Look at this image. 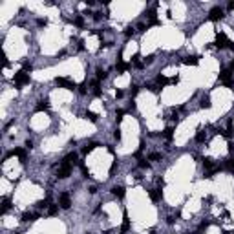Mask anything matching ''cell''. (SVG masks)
Segmentation results:
<instances>
[{
  "label": "cell",
  "instance_id": "obj_1",
  "mask_svg": "<svg viewBox=\"0 0 234 234\" xmlns=\"http://www.w3.org/2000/svg\"><path fill=\"white\" fill-rule=\"evenodd\" d=\"M26 84H29V75L20 70L18 73H15V86H17V88H22V86H26Z\"/></svg>",
  "mask_w": 234,
  "mask_h": 234
},
{
  "label": "cell",
  "instance_id": "obj_2",
  "mask_svg": "<svg viewBox=\"0 0 234 234\" xmlns=\"http://www.w3.org/2000/svg\"><path fill=\"white\" fill-rule=\"evenodd\" d=\"M55 84L60 86V88H66V90H75V88H77V84H75L73 81L64 79V77H57V79H55Z\"/></svg>",
  "mask_w": 234,
  "mask_h": 234
},
{
  "label": "cell",
  "instance_id": "obj_3",
  "mask_svg": "<svg viewBox=\"0 0 234 234\" xmlns=\"http://www.w3.org/2000/svg\"><path fill=\"white\" fill-rule=\"evenodd\" d=\"M59 205H60V209H70L71 207V198L68 192H62V194L59 196Z\"/></svg>",
  "mask_w": 234,
  "mask_h": 234
},
{
  "label": "cell",
  "instance_id": "obj_4",
  "mask_svg": "<svg viewBox=\"0 0 234 234\" xmlns=\"http://www.w3.org/2000/svg\"><path fill=\"white\" fill-rule=\"evenodd\" d=\"M209 18L212 20V22H216V20H221V18H223V9L219 8V6L212 8V9H210V13H209Z\"/></svg>",
  "mask_w": 234,
  "mask_h": 234
},
{
  "label": "cell",
  "instance_id": "obj_5",
  "mask_svg": "<svg viewBox=\"0 0 234 234\" xmlns=\"http://www.w3.org/2000/svg\"><path fill=\"white\" fill-rule=\"evenodd\" d=\"M219 81H221L227 88H230L232 86V73L229 70H223L221 73H219Z\"/></svg>",
  "mask_w": 234,
  "mask_h": 234
},
{
  "label": "cell",
  "instance_id": "obj_6",
  "mask_svg": "<svg viewBox=\"0 0 234 234\" xmlns=\"http://www.w3.org/2000/svg\"><path fill=\"white\" fill-rule=\"evenodd\" d=\"M70 174H71V167H70V165H64V163L60 165L59 170H57V176L60 177V179H66Z\"/></svg>",
  "mask_w": 234,
  "mask_h": 234
},
{
  "label": "cell",
  "instance_id": "obj_7",
  "mask_svg": "<svg viewBox=\"0 0 234 234\" xmlns=\"http://www.w3.org/2000/svg\"><path fill=\"white\" fill-rule=\"evenodd\" d=\"M218 48H229V39H227L225 37V33H218V35H216V42H214Z\"/></svg>",
  "mask_w": 234,
  "mask_h": 234
},
{
  "label": "cell",
  "instance_id": "obj_8",
  "mask_svg": "<svg viewBox=\"0 0 234 234\" xmlns=\"http://www.w3.org/2000/svg\"><path fill=\"white\" fill-rule=\"evenodd\" d=\"M64 165H70V167H73V165H77V154L75 152H70L66 157H64V161H62Z\"/></svg>",
  "mask_w": 234,
  "mask_h": 234
},
{
  "label": "cell",
  "instance_id": "obj_9",
  "mask_svg": "<svg viewBox=\"0 0 234 234\" xmlns=\"http://www.w3.org/2000/svg\"><path fill=\"white\" fill-rule=\"evenodd\" d=\"M183 64L198 66V64H199V57H196V55H188V57H185V59H183Z\"/></svg>",
  "mask_w": 234,
  "mask_h": 234
},
{
  "label": "cell",
  "instance_id": "obj_10",
  "mask_svg": "<svg viewBox=\"0 0 234 234\" xmlns=\"http://www.w3.org/2000/svg\"><path fill=\"white\" fill-rule=\"evenodd\" d=\"M161 198H163V192L159 188L150 190V199H152V201H161Z\"/></svg>",
  "mask_w": 234,
  "mask_h": 234
},
{
  "label": "cell",
  "instance_id": "obj_11",
  "mask_svg": "<svg viewBox=\"0 0 234 234\" xmlns=\"http://www.w3.org/2000/svg\"><path fill=\"white\" fill-rule=\"evenodd\" d=\"M128 229H130V218H128V214L125 212V216H123V227H121V232L125 234V232H128Z\"/></svg>",
  "mask_w": 234,
  "mask_h": 234
},
{
  "label": "cell",
  "instance_id": "obj_12",
  "mask_svg": "<svg viewBox=\"0 0 234 234\" xmlns=\"http://www.w3.org/2000/svg\"><path fill=\"white\" fill-rule=\"evenodd\" d=\"M130 68V64H126V62H123V60H117V66H115V70L119 71V73H125L126 70Z\"/></svg>",
  "mask_w": 234,
  "mask_h": 234
},
{
  "label": "cell",
  "instance_id": "obj_13",
  "mask_svg": "<svg viewBox=\"0 0 234 234\" xmlns=\"http://www.w3.org/2000/svg\"><path fill=\"white\" fill-rule=\"evenodd\" d=\"M97 146H99V143H88L86 146H82V154H90L92 150H95Z\"/></svg>",
  "mask_w": 234,
  "mask_h": 234
},
{
  "label": "cell",
  "instance_id": "obj_14",
  "mask_svg": "<svg viewBox=\"0 0 234 234\" xmlns=\"http://www.w3.org/2000/svg\"><path fill=\"white\" fill-rule=\"evenodd\" d=\"M112 194H113V196H117L119 199H121V198H125V187H113V188H112Z\"/></svg>",
  "mask_w": 234,
  "mask_h": 234
},
{
  "label": "cell",
  "instance_id": "obj_15",
  "mask_svg": "<svg viewBox=\"0 0 234 234\" xmlns=\"http://www.w3.org/2000/svg\"><path fill=\"white\" fill-rule=\"evenodd\" d=\"M35 219H37L35 212H24L22 214V221H35Z\"/></svg>",
  "mask_w": 234,
  "mask_h": 234
},
{
  "label": "cell",
  "instance_id": "obj_16",
  "mask_svg": "<svg viewBox=\"0 0 234 234\" xmlns=\"http://www.w3.org/2000/svg\"><path fill=\"white\" fill-rule=\"evenodd\" d=\"M156 82H157V86H159V88H163V86L168 84V79L165 77V75H157V77H156Z\"/></svg>",
  "mask_w": 234,
  "mask_h": 234
},
{
  "label": "cell",
  "instance_id": "obj_17",
  "mask_svg": "<svg viewBox=\"0 0 234 234\" xmlns=\"http://www.w3.org/2000/svg\"><path fill=\"white\" fill-rule=\"evenodd\" d=\"M48 108H50V104H48V99H46V101H40L39 104L35 106V110H37V112H46Z\"/></svg>",
  "mask_w": 234,
  "mask_h": 234
},
{
  "label": "cell",
  "instance_id": "obj_18",
  "mask_svg": "<svg viewBox=\"0 0 234 234\" xmlns=\"http://www.w3.org/2000/svg\"><path fill=\"white\" fill-rule=\"evenodd\" d=\"M92 92H93V95H101V84H99V81H93L92 82Z\"/></svg>",
  "mask_w": 234,
  "mask_h": 234
},
{
  "label": "cell",
  "instance_id": "obj_19",
  "mask_svg": "<svg viewBox=\"0 0 234 234\" xmlns=\"http://www.w3.org/2000/svg\"><path fill=\"white\" fill-rule=\"evenodd\" d=\"M172 135H174V130H172L170 126L163 130V137H165V139H167V141H172Z\"/></svg>",
  "mask_w": 234,
  "mask_h": 234
},
{
  "label": "cell",
  "instance_id": "obj_20",
  "mask_svg": "<svg viewBox=\"0 0 234 234\" xmlns=\"http://www.w3.org/2000/svg\"><path fill=\"white\" fill-rule=\"evenodd\" d=\"M203 167H205V168H210V170L216 168V167H214V161H212L210 157H205V159H203Z\"/></svg>",
  "mask_w": 234,
  "mask_h": 234
},
{
  "label": "cell",
  "instance_id": "obj_21",
  "mask_svg": "<svg viewBox=\"0 0 234 234\" xmlns=\"http://www.w3.org/2000/svg\"><path fill=\"white\" fill-rule=\"evenodd\" d=\"M9 207H11V201L8 198H4V201H2V214H6V212L9 210Z\"/></svg>",
  "mask_w": 234,
  "mask_h": 234
},
{
  "label": "cell",
  "instance_id": "obj_22",
  "mask_svg": "<svg viewBox=\"0 0 234 234\" xmlns=\"http://www.w3.org/2000/svg\"><path fill=\"white\" fill-rule=\"evenodd\" d=\"M225 168L230 170V172H234V157H229V159L225 161Z\"/></svg>",
  "mask_w": 234,
  "mask_h": 234
},
{
  "label": "cell",
  "instance_id": "obj_23",
  "mask_svg": "<svg viewBox=\"0 0 234 234\" xmlns=\"http://www.w3.org/2000/svg\"><path fill=\"white\" fill-rule=\"evenodd\" d=\"M59 212V205H50V207H48V214L50 216H55Z\"/></svg>",
  "mask_w": 234,
  "mask_h": 234
},
{
  "label": "cell",
  "instance_id": "obj_24",
  "mask_svg": "<svg viewBox=\"0 0 234 234\" xmlns=\"http://www.w3.org/2000/svg\"><path fill=\"white\" fill-rule=\"evenodd\" d=\"M196 141H198V143H203V141H205V132H203V130H198V134H196Z\"/></svg>",
  "mask_w": 234,
  "mask_h": 234
},
{
  "label": "cell",
  "instance_id": "obj_25",
  "mask_svg": "<svg viewBox=\"0 0 234 234\" xmlns=\"http://www.w3.org/2000/svg\"><path fill=\"white\" fill-rule=\"evenodd\" d=\"M159 159H161V154L159 152H154V154L148 156V161H159Z\"/></svg>",
  "mask_w": 234,
  "mask_h": 234
},
{
  "label": "cell",
  "instance_id": "obj_26",
  "mask_svg": "<svg viewBox=\"0 0 234 234\" xmlns=\"http://www.w3.org/2000/svg\"><path fill=\"white\" fill-rule=\"evenodd\" d=\"M81 170H82V176L84 177H90V170H88V167L84 163H81Z\"/></svg>",
  "mask_w": 234,
  "mask_h": 234
},
{
  "label": "cell",
  "instance_id": "obj_27",
  "mask_svg": "<svg viewBox=\"0 0 234 234\" xmlns=\"http://www.w3.org/2000/svg\"><path fill=\"white\" fill-rule=\"evenodd\" d=\"M201 108H210V97H203L201 99Z\"/></svg>",
  "mask_w": 234,
  "mask_h": 234
},
{
  "label": "cell",
  "instance_id": "obj_28",
  "mask_svg": "<svg viewBox=\"0 0 234 234\" xmlns=\"http://www.w3.org/2000/svg\"><path fill=\"white\" fill-rule=\"evenodd\" d=\"M73 24L77 26V27H82V26H84V18H82V17H77V18L73 20Z\"/></svg>",
  "mask_w": 234,
  "mask_h": 234
},
{
  "label": "cell",
  "instance_id": "obj_29",
  "mask_svg": "<svg viewBox=\"0 0 234 234\" xmlns=\"http://www.w3.org/2000/svg\"><path fill=\"white\" fill-rule=\"evenodd\" d=\"M86 119H90L92 123H97V115H95L93 112H86Z\"/></svg>",
  "mask_w": 234,
  "mask_h": 234
},
{
  "label": "cell",
  "instance_id": "obj_30",
  "mask_svg": "<svg viewBox=\"0 0 234 234\" xmlns=\"http://www.w3.org/2000/svg\"><path fill=\"white\" fill-rule=\"evenodd\" d=\"M207 229H209V223H201V225L198 227V230H196V234H201L203 230H207Z\"/></svg>",
  "mask_w": 234,
  "mask_h": 234
},
{
  "label": "cell",
  "instance_id": "obj_31",
  "mask_svg": "<svg viewBox=\"0 0 234 234\" xmlns=\"http://www.w3.org/2000/svg\"><path fill=\"white\" fill-rule=\"evenodd\" d=\"M104 77H106V71H104V70H101V68H99V70H97V81L104 79Z\"/></svg>",
  "mask_w": 234,
  "mask_h": 234
},
{
  "label": "cell",
  "instance_id": "obj_32",
  "mask_svg": "<svg viewBox=\"0 0 234 234\" xmlns=\"http://www.w3.org/2000/svg\"><path fill=\"white\" fill-rule=\"evenodd\" d=\"M31 70H33V66H31L29 62H24V66H22V71H26V73H27V71H31Z\"/></svg>",
  "mask_w": 234,
  "mask_h": 234
},
{
  "label": "cell",
  "instance_id": "obj_33",
  "mask_svg": "<svg viewBox=\"0 0 234 234\" xmlns=\"http://www.w3.org/2000/svg\"><path fill=\"white\" fill-rule=\"evenodd\" d=\"M139 168H148V161L146 159H139Z\"/></svg>",
  "mask_w": 234,
  "mask_h": 234
},
{
  "label": "cell",
  "instance_id": "obj_34",
  "mask_svg": "<svg viewBox=\"0 0 234 234\" xmlns=\"http://www.w3.org/2000/svg\"><path fill=\"white\" fill-rule=\"evenodd\" d=\"M146 29H148V26H146V24H139V26H137V31H141V33H143V31H146Z\"/></svg>",
  "mask_w": 234,
  "mask_h": 234
},
{
  "label": "cell",
  "instance_id": "obj_35",
  "mask_svg": "<svg viewBox=\"0 0 234 234\" xmlns=\"http://www.w3.org/2000/svg\"><path fill=\"white\" fill-rule=\"evenodd\" d=\"M113 137H115V141H121V130H119V128L113 132Z\"/></svg>",
  "mask_w": 234,
  "mask_h": 234
},
{
  "label": "cell",
  "instance_id": "obj_36",
  "mask_svg": "<svg viewBox=\"0 0 234 234\" xmlns=\"http://www.w3.org/2000/svg\"><path fill=\"white\" fill-rule=\"evenodd\" d=\"M123 115H125V112H123V110H119V112H117V115H115V119H117V121H121V119H123Z\"/></svg>",
  "mask_w": 234,
  "mask_h": 234
},
{
  "label": "cell",
  "instance_id": "obj_37",
  "mask_svg": "<svg viewBox=\"0 0 234 234\" xmlns=\"http://www.w3.org/2000/svg\"><path fill=\"white\" fill-rule=\"evenodd\" d=\"M125 35H126V37L134 35V29H132V27H126V29H125Z\"/></svg>",
  "mask_w": 234,
  "mask_h": 234
},
{
  "label": "cell",
  "instance_id": "obj_38",
  "mask_svg": "<svg viewBox=\"0 0 234 234\" xmlns=\"http://www.w3.org/2000/svg\"><path fill=\"white\" fill-rule=\"evenodd\" d=\"M79 92L81 93H86V82H82V84L79 86Z\"/></svg>",
  "mask_w": 234,
  "mask_h": 234
},
{
  "label": "cell",
  "instance_id": "obj_39",
  "mask_svg": "<svg viewBox=\"0 0 234 234\" xmlns=\"http://www.w3.org/2000/svg\"><path fill=\"white\" fill-rule=\"evenodd\" d=\"M148 88H150V92H154V93H159V86H154V84H152V86H148Z\"/></svg>",
  "mask_w": 234,
  "mask_h": 234
},
{
  "label": "cell",
  "instance_id": "obj_40",
  "mask_svg": "<svg viewBox=\"0 0 234 234\" xmlns=\"http://www.w3.org/2000/svg\"><path fill=\"white\" fill-rule=\"evenodd\" d=\"M177 82H179V79H177V77H172V79H168V84H177Z\"/></svg>",
  "mask_w": 234,
  "mask_h": 234
},
{
  "label": "cell",
  "instance_id": "obj_41",
  "mask_svg": "<svg viewBox=\"0 0 234 234\" xmlns=\"http://www.w3.org/2000/svg\"><path fill=\"white\" fill-rule=\"evenodd\" d=\"M101 18H102V13H93V20H97V22H99Z\"/></svg>",
  "mask_w": 234,
  "mask_h": 234
},
{
  "label": "cell",
  "instance_id": "obj_42",
  "mask_svg": "<svg viewBox=\"0 0 234 234\" xmlns=\"http://www.w3.org/2000/svg\"><path fill=\"white\" fill-rule=\"evenodd\" d=\"M167 223H168V225H174V223H176V218H172V216L167 218Z\"/></svg>",
  "mask_w": 234,
  "mask_h": 234
},
{
  "label": "cell",
  "instance_id": "obj_43",
  "mask_svg": "<svg viewBox=\"0 0 234 234\" xmlns=\"http://www.w3.org/2000/svg\"><path fill=\"white\" fill-rule=\"evenodd\" d=\"M37 24H39V26H46V20H44V18H39Z\"/></svg>",
  "mask_w": 234,
  "mask_h": 234
},
{
  "label": "cell",
  "instance_id": "obj_44",
  "mask_svg": "<svg viewBox=\"0 0 234 234\" xmlns=\"http://www.w3.org/2000/svg\"><path fill=\"white\" fill-rule=\"evenodd\" d=\"M26 148L31 150V148H33V143H31V141H26Z\"/></svg>",
  "mask_w": 234,
  "mask_h": 234
},
{
  "label": "cell",
  "instance_id": "obj_45",
  "mask_svg": "<svg viewBox=\"0 0 234 234\" xmlns=\"http://www.w3.org/2000/svg\"><path fill=\"white\" fill-rule=\"evenodd\" d=\"M227 9H229V11H234V2H229V6H227Z\"/></svg>",
  "mask_w": 234,
  "mask_h": 234
},
{
  "label": "cell",
  "instance_id": "obj_46",
  "mask_svg": "<svg viewBox=\"0 0 234 234\" xmlns=\"http://www.w3.org/2000/svg\"><path fill=\"white\" fill-rule=\"evenodd\" d=\"M77 48H79V50H84V42H82V40H79V44H77Z\"/></svg>",
  "mask_w": 234,
  "mask_h": 234
},
{
  "label": "cell",
  "instance_id": "obj_47",
  "mask_svg": "<svg viewBox=\"0 0 234 234\" xmlns=\"http://www.w3.org/2000/svg\"><path fill=\"white\" fill-rule=\"evenodd\" d=\"M115 97H117V99H121V97H123V92H121V90H117V92H115Z\"/></svg>",
  "mask_w": 234,
  "mask_h": 234
},
{
  "label": "cell",
  "instance_id": "obj_48",
  "mask_svg": "<svg viewBox=\"0 0 234 234\" xmlns=\"http://www.w3.org/2000/svg\"><path fill=\"white\" fill-rule=\"evenodd\" d=\"M134 88V90H132V95H137V92H139V88H137V86H132Z\"/></svg>",
  "mask_w": 234,
  "mask_h": 234
},
{
  "label": "cell",
  "instance_id": "obj_49",
  "mask_svg": "<svg viewBox=\"0 0 234 234\" xmlns=\"http://www.w3.org/2000/svg\"><path fill=\"white\" fill-rule=\"evenodd\" d=\"M227 146H229V152H234V144H232V143H229Z\"/></svg>",
  "mask_w": 234,
  "mask_h": 234
},
{
  "label": "cell",
  "instance_id": "obj_50",
  "mask_svg": "<svg viewBox=\"0 0 234 234\" xmlns=\"http://www.w3.org/2000/svg\"><path fill=\"white\" fill-rule=\"evenodd\" d=\"M229 71H234V60H232V62L229 64Z\"/></svg>",
  "mask_w": 234,
  "mask_h": 234
}]
</instances>
